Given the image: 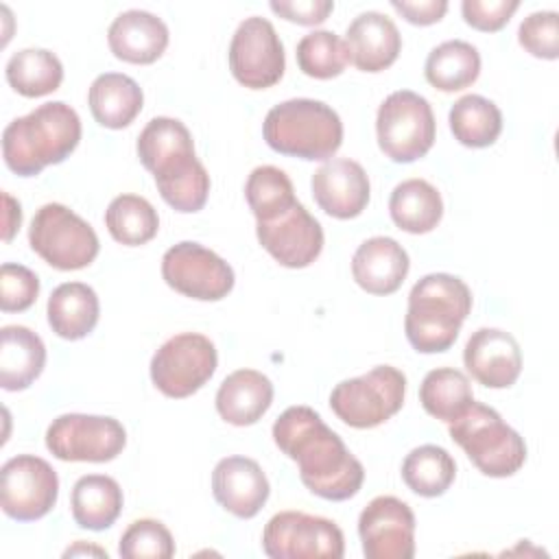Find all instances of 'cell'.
I'll use <instances>...</instances> for the list:
<instances>
[{"label":"cell","mask_w":559,"mask_h":559,"mask_svg":"<svg viewBox=\"0 0 559 559\" xmlns=\"http://www.w3.org/2000/svg\"><path fill=\"white\" fill-rule=\"evenodd\" d=\"M262 133L275 153L308 162L332 159L343 144L338 114L314 98H290L271 107Z\"/></svg>","instance_id":"cell-5"},{"label":"cell","mask_w":559,"mask_h":559,"mask_svg":"<svg viewBox=\"0 0 559 559\" xmlns=\"http://www.w3.org/2000/svg\"><path fill=\"white\" fill-rule=\"evenodd\" d=\"M59 496V476L35 454H17L0 469V507L17 522H33L50 513Z\"/></svg>","instance_id":"cell-13"},{"label":"cell","mask_w":559,"mask_h":559,"mask_svg":"<svg viewBox=\"0 0 559 559\" xmlns=\"http://www.w3.org/2000/svg\"><path fill=\"white\" fill-rule=\"evenodd\" d=\"M0 384L4 391L28 389L44 371V341L24 325H4L0 330Z\"/></svg>","instance_id":"cell-25"},{"label":"cell","mask_w":559,"mask_h":559,"mask_svg":"<svg viewBox=\"0 0 559 559\" xmlns=\"http://www.w3.org/2000/svg\"><path fill=\"white\" fill-rule=\"evenodd\" d=\"M371 186L365 168L347 157H332L312 175L317 205L341 221L356 218L369 203Z\"/></svg>","instance_id":"cell-18"},{"label":"cell","mask_w":559,"mask_h":559,"mask_svg":"<svg viewBox=\"0 0 559 559\" xmlns=\"http://www.w3.org/2000/svg\"><path fill=\"white\" fill-rule=\"evenodd\" d=\"M105 225L116 242L138 247L155 238L159 229V216L144 197L120 194L107 205Z\"/></svg>","instance_id":"cell-35"},{"label":"cell","mask_w":559,"mask_h":559,"mask_svg":"<svg viewBox=\"0 0 559 559\" xmlns=\"http://www.w3.org/2000/svg\"><path fill=\"white\" fill-rule=\"evenodd\" d=\"M406 376L378 365L371 371L338 382L330 393V408L352 428H376L391 419L404 404Z\"/></svg>","instance_id":"cell-9"},{"label":"cell","mask_w":559,"mask_h":559,"mask_svg":"<svg viewBox=\"0 0 559 559\" xmlns=\"http://www.w3.org/2000/svg\"><path fill=\"white\" fill-rule=\"evenodd\" d=\"M118 552L124 559H170L175 555V542L159 520L144 518L127 526Z\"/></svg>","instance_id":"cell-38"},{"label":"cell","mask_w":559,"mask_h":559,"mask_svg":"<svg viewBox=\"0 0 559 559\" xmlns=\"http://www.w3.org/2000/svg\"><path fill=\"white\" fill-rule=\"evenodd\" d=\"M448 430L485 476H513L526 461L524 439L502 421L498 411L480 402H472L465 413L450 421Z\"/></svg>","instance_id":"cell-6"},{"label":"cell","mask_w":559,"mask_h":559,"mask_svg":"<svg viewBox=\"0 0 559 559\" xmlns=\"http://www.w3.org/2000/svg\"><path fill=\"white\" fill-rule=\"evenodd\" d=\"M164 282L199 301H218L234 288L231 266L212 249L199 242H177L162 258Z\"/></svg>","instance_id":"cell-15"},{"label":"cell","mask_w":559,"mask_h":559,"mask_svg":"<svg viewBox=\"0 0 559 559\" xmlns=\"http://www.w3.org/2000/svg\"><path fill=\"white\" fill-rule=\"evenodd\" d=\"M31 249L52 269H85L98 255V236L87 221L61 203L41 205L28 227Z\"/></svg>","instance_id":"cell-8"},{"label":"cell","mask_w":559,"mask_h":559,"mask_svg":"<svg viewBox=\"0 0 559 559\" xmlns=\"http://www.w3.org/2000/svg\"><path fill=\"white\" fill-rule=\"evenodd\" d=\"M411 260L406 249L389 238H367L352 258V275L356 284L371 295H391L406 280Z\"/></svg>","instance_id":"cell-23"},{"label":"cell","mask_w":559,"mask_h":559,"mask_svg":"<svg viewBox=\"0 0 559 559\" xmlns=\"http://www.w3.org/2000/svg\"><path fill=\"white\" fill-rule=\"evenodd\" d=\"M389 214L400 229L408 234H428L441 223L443 201L432 183L415 177L393 188Z\"/></svg>","instance_id":"cell-29"},{"label":"cell","mask_w":559,"mask_h":559,"mask_svg":"<svg viewBox=\"0 0 559 559\" xmlns=\"http://www.w3.org/2000/svg\"><path fill=\"white\" fill-rule=\"evenodd\" d=\"M216 362V347L205 334H175L153 354L151 380L166 397L181 400L197 393L214 376Z\"/></svg>","instance_id":"cell-10"},{"label":"cell","mask_w":559,"mask_h":559,"mask_svg":"<svg viewBox=\"0 0 559 559\" xmlns=\"http://www.w3.org/2000/svg\"><path fill=\"white\" fill-rule=\"evenodd\" d=\"M262 550L271 559H341L345 539L328 518L280 511L262 531Z\"/></svg>","instance_id":"cell-11"},{"label":"cell","mask_w":559,"mask_h":559,"mask_svg":"<svg viewBox=\"0 0 559 559\" xmlns=\"http://www.w3.org/2000/svg\"><path fill=\"white\" fill-rule=\"evenodd\" d=\"M4 76L17 94L37 98L59 90L63 81V66L59 57L46 48H24L9 57Z\"/></svg>","instance_id":"cell-31"},{"label":"cell","mask_w":559,"mask_h":559,"mask_svg":"<svg viewBox=\"0 0 559 559\" xmlns=\"http://www.w3.org/2000/svg\"><path fill=\"white\" fill-rule=\"evenodd\" d=\"M275 445L297 463L301 483L323 500H349L365 480L362 463L310 406H290L273 424Z\"/></svg>","instance_id":"cell-1"},{"label":"cell","mask_w":559,"mask_h":559,"mask_svg":"<svg viewBox=\"0 0 559 559\" xmlns=\"http://www.w3.org/2000/svg\"><path fill=\"white\" fill-rule=\"evenodd\" d=\"M286 57L275 26L260 15L245 17L229 44V70L249 90H266L284 76Z\"/></svg>","instance_id":"cell-14"},{"label":"cell","mask_w":559,"mask_h":559,"mask_svg":"<svg viewBox=\"0 0 559 559\" xmlns=\"http://www.w3.org/2000/svg\"><path fill=\"white\" fill-rule=\"evenodd\" d=\"M520 46L537 59L559 57V26L555 11H535L526 15L518 28Z\"/></svg>","instance_id":"cell-39"},{"label":"cell","mask_w":559,"mask_h":559,"mask_svg":"<svg viewBox=\"0 0 559 559\" xmlns=\"http://www.w3.org/2000/svg\"><path fill=\"white\" fill-rule=\"evenodd\" d=\"M297 66L306 76L334 79L349 63L347 44L332 31H312L297 44Z\"/></svg>","instance_id":"cell-37"},{"label":"cell","mask_w":559,"mask_h":559,"mask_svg":"<svg viewBox=\"0 0 559 559\" xmlns=\"http://www.w3.org/2000/svg\"><path fill=\"white\" fill-rule=\"evenodd\" d=\"M247 203L258 223L271 221L297 203L288 175L277 166H258L245 183Z\"/></svg>","instance_id":"cell-36"},{"label":"cell","mask_w":559,"mask_h":559,"mask_svg":"<svg viewBox=\"0 0 559 559\" xmlns=\"http://www.w3.org/2000/svg\"><path fill=\"white\" fill-rule=\"evenodd\" d=\"M463 362L483 386L507 389L520 378L522 352L513 334L500 328H480L467 338Z\"/></svg>","instance_id":"cell-19"},{"label":"cell","mask_w":559,"mask_h":559,"mask_svg":"<svg viewBox=\"0 0 559 559\" xmlns=\"http://www.w3.org/2000/svg\"><path fill=\"white\" fill-rule=\"evenodd\" d=\"M518 0H463V20L483 33L500 31L518 11Z\"/></svg>","instance_id":"cell-41"},{"label":"cell","mask_w":559,"mask_h":559,"mask_svg":"<svg viewBox=\"0 0 559 559\" xmlns=\"http://www.w3.org/2000/svg\"><path fill=\"white\" fill-rule=\"evenodd\" d=\"M472 310L467 284L450 273L424 275L408 293L404 332L413 349L439 354L454 345Z\"/></svg>","instance_id":"cell-4"},{"label":"cell","mask_w":559,"mask_h":559,"mask_svg":"<svg viewBox=\"0 0 559 559\" xmlns=\"http://www.w3.org/2000/svg\"><path fill=\"white\" fill-rule=\"evenodd\" d=\"M138 157L153 173L162 199L177 212H199L210 194V175L194 153L188 127L168 116L146 122L138 135Z\"/></svg>","instance_id":"cell-2"},{"label":"cell","mask_w":559,"mask_h":559,"mask_svg":"<svg viewBox=\"0 0 559 559\" xmlns=\"http://www.w3.org/2000/svg\"><path fill=\"white\" fill-rule=\"evenodd\" d=\"M4 199V240L9 242L13 238V234L20 229V223H22V207L20 203L11 197V194H2Z\"/></svg>","instance_id":"cell-44"},{"label":"cell","mask_w":559,"mask_h":559,"mask_svg":"<svg viewBox=\"0 0 559 559\" xmlns=\"http://www.w3.org/2000/svg\"><path fill=\"white\" fill-rule=\"evenodd\" d=\"M376 135L380 151L395 164H411L424 157L437 135L430 103L411 90L389 94L378 107Z\"/></svg>","instance_id":"cell-7"},{"label":"cell","mask_w":559,"mask_h":559,"mask_svg":"<svg viewBox=\"0 0 559 559\" xmlns=\"http://www.w3.org/2000/svg\"><path fill=\"white\" fill-rule=\"evenodd\" d=\"M255 234L266 253L286 269L312 264L323 249L321 223L299 201L280 216L258 223Z\"/></svg>","instance_id":"cell-17"},{"label":"cell","mask_w":559,"mask_h":559,"mask_svg":"<svg viewBox=\"0 0 559 559\" xmlns=\"http://www.w3.org/2000/svg\"><path fill=\"white\" fill-rule=\"evenodd\" d=\"M212 493L225 511L249 520L260 513L271 487L258 461L249 456H225L212 472Z\"/></svg>","instance_id":"cell-20"},{"label":"cell","mask_w":559,"mask_h":559,"mask_svg":"<svg viewBox=\"0 0 559 559\" xmlns=\"http://www.w3.org/2000/svg\"><path fill=\"white\" fill-rule=\"evenodd\" d=\"M419 402L428 415L450 424L474 402V393L463 371L439 367L424 376L419 386Z\"/></svg>","instance_id":"cell-34"},{"label":"cell","mask_w":559,"mask_h":559,"mask_svg":"<svg viewBox=\"0 0 559 559\" xmlns=\"http://www.w3.org/2000/svg\"><path fill=\"white\" fill-rule=\"evenodd\" d=\"M358 535L367 559L415 557V513L395 496H378L362 509Z\"/></svg>","instance_id":"cell-16"},{"label":"cell","mask_w":559,"mask_h":559,"mask_svg":"<svg viewBox=\"0 0 559 559\" xmlns=\"http://www.w3.org/2000/svg\"><path fill=\"white\" fill-rule=\"evenodd\" d=\"M127 445L122 424L105 415L66 413L52 419L46 430V448L59 461L107 463Z\"/></svg>","instance_id":"cell-12"},{"label":"cell","mask_w":559,"mask_h":559,"mask_svg":"<svg viewBox=\"0 0 559 559\" xmlns=\"http://www.w3.org/2000/svg\"><path fill=\"white\" fill-rule=\"evenodd\" d=\"M448 120L454 138L469 148L491 146L502 131V114L498 105L480 94L461 96L452 105Z\"/></svg>","instance_id":"cell-32"},{"label":"cell","mask_w":559,"mask_h":559,"mask_svg":"<svg viewBox=\"0 0 559 559\" xmlns=\"http://www.w3.org/2000/svg\"><path fill=\"white\" fill-rule=\"evenodd\" d=\"M273 384L255 369L229 373L216 391V411L231 426H251L271 408Z\"/></svg>","instance_id":"cell-24"},{"label":"cell","mask_w":559,"mask_h":559,"mask_svg":"<svg viewBox=\"0 0 559 559\" xmlns=\"http://www.w3.org/2000/svg\"><path fill=\"white\" fill-rule=\"evenodd\" d=\"M81 140V118L63 100L44 103L11 120L2 131V157L20 177H35L50 164H61Z\"/></svg>","instance_id":"cell-3"},{"label":"cell","mask_w":559,"mask_h":559,"mask_svg":"<svg viewBox=\"0 0 559 559\" xmlns=\"http://www.w3.org/2000/svg\"><path fill=\"white\" fill-rule=\"evenodd\" d=\"M456 476V463L452 454L441 445L413 448L402 463V480L406 487L424 498L443 496Z\"/></svg>","instance_id":"cell-33"},{"label":"cell","mask_w":559,"mask_h":559,"mask_svg":"<svg viewBox=\"0 0 559 559\" xmlns=\"http://www.w3.org/2000/svg\"><path fill=\"white\" fill-rule=\"evenodd\" d=\"M87 105L100 127L122 129L142 111L144 94L131 76L122 72H105L92 81Z\"/></svg>","instance_id":"cell-26"},{"label":"cell","mask_w":559,"mask_h":559,"mask_svg":"<svg viewBox=\"0 0 559 559\" xmlns=\"http://www.w3.org/2000/svg\"><path fill=\"white\" fill-rule=\"evenodd\" d=\"M345 44L349 50V61L358 70L380 72L397 59L402 50V35L393 20L384 13L365 11L349 22Z\"/></svg>","instance_id":"cell-22"},{"label":"cell","mask_w":559,"mask_h":559,"mask_svg":"<svg viewBox=\"0 0 559 559\" xmlns=\"http://www.w3.org/2000/svg\"><path fill=\"white\" fill-rule=\"evenodd\" d=\"M424 74L426 81L441 92L465 90L480 74V55L463 39H448L430 50Z\"/></svg>","instance_id":"cell-30"},{"label":"cell","mask_w":559,"mask_h":559,"mask_svg":"<svg viewBox=\"0 0 559 559\" xmlns=\"http://www.w3.org/2000/svg\"><path fill=\"white\" fill-rule=\"evenodd\" d=\"M122 489L118 480L105 474L81 476L70 496L72 518L81 528L105 531L109 528L122 511Z\"/></svg>","instance_id":"cell-28"},{"label":"cell","mask_w":559,"mask_h":559,"mask_svg":"<svg viewBox=\"0 0 559 559\" xmlns=\"http://www.w3.org/2000/svg\"><path fill=\"white\" fill-rule=\"evenodd\" d=\"M100 314L98 295L83 282L59 284L48 297V323L52 332L66 341L87 336Z\"/></svg>","instance_id":"cell-27"},{"label":"cell","mask_w":559,"mask_h":559,"mask_svg":"<svg viewBox=\"0 0 559 559\" xmlns=\"http://www.w3.org/2000/svg\"><path fill=\"white\" fill-rule=\"evenodd\" d=\"M391 7L411 24L417 26H428L439 22L445 11L448 2L445 0H419V2H408V0H391Z\"/></svg>","instance_id":"cell-43"},{"label":"cell","mask_w":559,"mask_h":559,"mask_svg":"<svg viewBox=\"0 0 559 559\" xmlns=\"http://www.w3.org/2000/svg\"><path fill=\"white\" fill-rule=\"evenodd\" d=\"M79 552H96V555H100V557H107V552L105 550H100V548H96V546H83V544H76V546H72V548H68L66 550V557H70V555H79Z\"/></svg>","instance_id":"cell-45"},{"label":"cell","mask_w":559,"mask_h":559,"mask_svg":"<svg viewBox=\"0 0 559 559\" xmlns=\"http://www.w3.org/2000/svg\"><path fill=\"white\" fill-rule=\"evenodd\" d=\"M269 7L280 17L301 26L321 24L334 11L332 0H273Z\"/></svg>","instance_id":"cell-42"},{"label":"cell","mask_w":559,"mask_h":559,"mask_svg":"<svg viewBox=\"0 0 559 559\" xmlns=\"http://www.w3.org/2000/svg\"><path fill=\"white\" fill-rule=\"evenodd\" d=\"M107 44L114 57L127 63H153L168 46V26L155 13L129 9L114 17L107 31Z\"/></svg>","instance_id":"cell-21"},{"label":"cell","mask_w":559,"mask_h":559,"mask_svg":"<svg viewBox=\"0 0 559 559\" xmlns=\"http://www.w3.org/2000/svg\"><path fill=\"white\" fill-rule=\"evenodd\" d=\"M39 295L37 275L24 266L4 262L0 269V308L2 312L28 310Z\"/></svg>","instance_id":"cell-40"}]
</instances>
